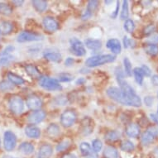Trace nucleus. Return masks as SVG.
<instances>
[{"instance_id": "nucleus-2", "label": "nucleus", "mask_w": 158, "mask_h": 158, "mask_svg": "<svg viewBox=\"0 0 158 158\" xmlns=\"http://www.w3.org/2000/svg\"><path fill=\"white\" fill-rule=\"evenodd\" d=\"M115 60V56L113 55H100L89 57L85 61L86 66L88 67H96L98 65H102L106 63L114 62Z\"/></svg>"}, {"instance_id": "nucleus-43", "label": "nucleus", "mask_w": 158, "mask_h": 158, "mask_svg": "<svg viewBox=\"0 0 158 158\" xmlns=\"http://www.w3.org/2000/svg\"><path fill=\"white\" fill-rule=\"evenodd\" d=\"M123 44H124L125 48H129V47H133V45L132 44H134V42L132 41V39L128 38L127 36H125L124 37H123Z\"/></svg>"}, {"instance_id": "nucleus-28", "label": "nucleus", "mask_w": 158, "mask_h": 158, "mask_svg": "<svg viewBox=\"0 0 158 158\" xmlns=\"http://www.w3.org/2000/svg\"><path fill=\"white\" fill-rule=\"evenodd\" d=\"M47 131L48 135L51 137H56L60 133V127L55 123H52L48 126Z\"/></svg>"}, {"instance_id": "nucleus-3", "label": "nucleus", "mask_w": 158, "mask_h": 158, "mask_svg": "<svg viewBox=\"0 0 158 158\" xmlns=\"http://www.w3.org/2000/svg\"><path fill=\"white\" fill-rule=\"evenodd\" d=\"M39 85L48 91L62 89V87L59 83V81L56 79H52V78H50L46 75L39 77Z\"/></svg>"}, {"instance_id": "nucleus-54", "label": "nucleus", "mask_w": 158, "mask_h": 158, "mask_svg": "<svg viewBox=\"0 0 158 158\" xmlns=\"http://www.w3.org/2000/svg\"><path fill=\"white\" fill-rule=\"evenodd\" d=\"M85 82V80L84 78H80L78 81H76V84H77V85H83Z\"/></svg>"}, {"instance_id": "nucleus-49", "label": "nucleus", "mask_w": 158, "mask_h": 158, "mask_svg": "<svg viewBox=\"0 0 158 158\" xmlns=\"http://www.w3.org/2000/svg\"><path fill=\"white\" fill-rule=\"evenodd\" d=\"M74 62H75V60H74L73 58H71V57H68L67 59L65 60V65H67V66H70V65H72L73 64H74Z\"/></svg>"}, {"instance_id": "nucleus-44", "label": "nucleus", "mask_w": 158, "mask_h": 158, "mask_svg": "<svg viewBox=\"0 0 158 158\" xmlns=\"http://www.w3.org/2000/svg\"><path fill=\"white\" fill-rule=\"evenodd\" d=\"M14 51V47L13 46H8L3 50V52L0 53V56H10L11 52Z\"/></svg>"}, {"instance_id": "nucleus-20", "label": "nucleus", "mask_w": 158, "mask_h": 158, "mask_svg": "<svg viewBox=\"0 0 158 158\" xmlns=\"http://www.w3.org/2000/svg\"><path fill=\"white\" fill-rule=\"evenodd\" d=\"M8 81H10L11 83L13 85H23L25 83V81L21 76L13 74L12 72L8 73Z\"/></svg>"}, {"instance_id": "nucleus-13", "label": "nucleus", "mask_w": 158, "mask_h": 158, "mask_svg": "<svg viewBox=\"0 0 158 158\" xmlns=\"http://www.w3.org/2000/svg\"><path fill=\"white\" fill-rule=\"evenodd\" d=\"M107 48H109L114 54H119L121 52V43L118 39L113 38L109 40L106 43Z\"/></svg>"}, {"instance_id": "nucleus-5", "label": "nucleus", "mask_w": 158, "mask_h": 158, "mask_svg": "<svg viewBox=\"0 0 158 158\" xmlns=\"http://www.w3.org/2000/svg\"><path fill=\"white\" fill-rule=\"evenodd\" d=\"M76 118H77V116H76L75 112L73 110L68 109V110H65V111L63 112V114H61V116H60V123H61L63 127H70L72 125H74V123L76 121Z\"/></svg>"}, {"instance_id": "nucleus-23", "label": "nucleus", "mask_w": 158, "mask_h": 158, "mask_svg": "<svg viewBox=\"0 0 158 158\" xmlns=\"http://www.w3.org/2000/svg\"><path fill=\"white\" fill-rule=\"evenodd\" d=\"M32 3V6L34 7V8L36 9L37 12L39 13H42L44 12L47 8V1H43V0H34L31 2Z\"/></svg>"}, {"instance_id": "nucleus-36", "label": "nucleus", "mask_w": 158, "mask_h": 158, "mask_svg": "<svg viewBox=\"0 0 158 158\" xmlns=\"http://www.w3.org/2000/svg\"><path fill=\"white\" fill-rule=\"evenodd\" d=\"M98 1H89L88 5H87V9H86L85 12L92 16L94 12L96 10V8H98Z\"/></svg>"}, {"instance_id": "nucleus-59", "label": "nucleus", "mask_w": 158, "mask_h": 158, "mask_svg": "<svg viewBox=\"0 0 158 158\" xmlns=\"http://www.w3.org/2000/svg\"><path fill=\"white\" fill-rule=\"evenodd\" d=\"M157 111H158V107H157Z\"/></svg>"}, {"instance_id": "nucleus-33", "label": "nucleus", "mask_w": 158, "mask_h": 158, "mask_svg": "<svg viewBox=\"0 0 158 158\" xmlns=\"http://www.w3.org/2000/svg\"><path fill=\"white\" fill-rule=\"evenodd\" d=\"M123 65H124L125 74H126L127 76H131L132 74V64H131V61L129 60V59L127 58V57H125L124 60H123Z\"/></svg>"}, {"instance_id": "nucleus-19", "label": "nucleus", "mask_w": 158, "mask_h": 158, "mask_svg": "<svg viewBox=\"0 0 158 158\" xmlns=\"http://www.w3.org/2000/svg\"><path fill=\"white\" fill-rule=\"evenodd\" d=\"M104 156L105 158H118L119 155L116 148L112 146H109L104 149Z\"/></svg>"}, {"instance_id": "nucleus-4", "label": "nucleus", "mask_w": 158, "mask_h": 158, "mask_svg": "<svg viewBox=\"0 0 158 158\" xmlns=\"http://www.w3.org/2000/svg\"><path fill=\"white\" fill-rule=\"evenodd\" d=\"M9 108L13 114H19L23 111L24 103L23 98L18 95L12 96L9 99Z\"/></svg>"}, {"instance_id": "nucleus-35", "label": "nucleus", "mask_w": 158, "mask_h": 158, "mask_svg": "<svg viewBox=\"0 0 158 158\" xmlns=\"http://www.w3.org/2000/svg\"><path fill=\"white\" fill-rule=\"evenodd\" d=\"M146 52L150 56H156L158 54L157 45H147L145 47Z\"/></svg>"}, {"instance_id": "nucleus-52", "label": "nucleus", "mask_w": 158, "mask_h": 158, "mask_svg": "<svg viewBox=\"0 0 158 158\" xmlns=\"http://www.w3.org/2000/svg\"><path fill=\"white\" fill-rule=\"evenodd\" d=\"M61 158H77L74 154H71V153H67V154H65Z\"/></svg>"}, {"instance_id": "nucleus-29", "label": "nucleus", "mask_w": 158, "mask_h": 158, "mask_svg": "<svg viewBox=\"0 0 158 158\" xmlns=\"http://www.w3.org/2000/svg\"><path fill=\"white\" fill-rule=\"evenodd\" d=\"M13 13V8L8 3H0V13L3 15L8 16Z\"/></svg>"}, {"instance_id": "nucleus-38", "label": "nucleus", "mask_w": 158, "mask_h": 158, "mask_svg": "<svg viewBox=\"0 0 158 158\" xmlns=\"http://www.w3.org/2000/svg\"><path fill=\"white\" fill-rule=\"evenodd\" d=\"M146 42L148 45H156L158 44V33H154L151 35L147 38Z\"/></svg>"}, {"instance_id": "nucleus-39", "label": "nucleus", "mask_w": 158, "mask_h": 158, "mask_svg": "<svg viewBox=\"0 0 158 158\" xmlns=\"http://www.w3.org/2000/svg\"><path fill=\"white\" fill-rule=\"evenodd\" d=\"M92 147H93L94 152L95 153H97L101 151L102 148H103V143H102V142L100 140L95 139V140H94L93 143H92Z\"/></svg>"}, {"instance_id": "nucleus-17", "label": "nucleus", "mask_w": 158, "mask_h": 158, "mask_svg": "<svg viewBox=\"0 0 158 158\" xmlns=\"http://www.w3.org/2000/svg\"><path fill=\"white\" fill-rule=\"evenodd\" d=\"M18 150L22 153H23L24 155H30L31 153H33L34 146L31 143L24 142V143L20 144L19 148H18Z\"/></svg>"}, {"instance_id": "nucleus-10", "label": "nucleus", "mask_w": 158, "mask_h": 158, "mask_svg": "<svg viewBox=\"0 0 158 158\" xmlns=\"http://www.w3.org/2000/svg\"><path fill=\"white\" fill-rule=\"evenodd\" d=\"M42 25L45 27V29L50 32H53L59 28V23L52 17H46V18H43Z\"/></svg>"}, {"instance_id": "nucleus-46", "label": "nucleus", "mask_w": 158, "mask_h": 158, "mask_svg": "<svg viewBox=\"0 0 158 158\" xmlns=\"http://www.w3.org/2000/svg\"><path fill=\"white\" fill-rule=\"evenodd\" d=\"M141 69H142V70H143L144 75H146V76H151V75H152V70H151V69L148 67V65H142Z\"/></svg>"}, {"instance_id": "nucleus-56", "label": "nucleus", "mask_w": 158, "mask_h": 158, "mask_svg": "<svg viewBox=\"0 0 158 158\" xmlns=\"http://www.w3.org/2000/svg\"><path fill=\"white\" fill-rule=\"evenodd\" d=\"M3 158H15V157H12V156H4Z\"/></svg>"}, {"instance_id": "nucleus-26", "label": "nucleus", "mask_w": 158, "mask_h": 158, "mask_svg": "<svg viewBox=\"0 0 158 158\" xmlns=\"http://www.w3.org/2000/svg\"><path fill=\"white\" fill-rule=\"evenodd\" d=\"M133 75H134L135 81H137V83L139 85H142L143 83V77H144V74H143V70L141 68H135L133 70Z\"/></svg>"}, {"instance_id": "nucleus-55", "label": "nucleus", "mask_w": 158, "mask_h": 158, "mask_svg": "<svg viewBox=\"0 0 158 158\" xmlns=\"http://www.w3.org/2000/svg\"><path fill=\"white\" fill-rule=\"evenodd\" d=\"M23 3V1H13V3H14L16 6H21Z\"/></svg>"}, {"instance_id": "nucleus-8", "label": "nucleus", "mask_w": 158, "mask_h": 158, "mask_svg": "<svg viewBox=\"0 0 158 158\" xmlns=\"http://www.w3.org/2000/svg\"><path fill=\"white\" fill-rule=\"evenodd\" d=\"M43 36L40 34L35 33V32H30V31H23L19 34L17 38L18 42H37L40 40H42Z\"/></svg>"}, {"instance_id": "nucleus-14", "label": "nucleus", "mask_w": 158, "mask_h": 158, "mask_svg": "<svg viewBox=\"0 0 158 158\" xmlns=\"http://www.w3.org/2000/svg\"><path fill=\"white\" fill-rule=\"evenodd\" d=\"M53 153V148L49 144H43L39 148L38 158H50Z\"/></svg>"}, {"instance_id": "nucleus-60", "label": "nucleus", "mask_w": 158, "mask_h": 158, "mask_svg": "<svg viewBox=\"0 0 158 158\" xmlns=\"http://www.w3.org/2000/svg\"><path fill=\"white\" fill-rule=\"evenodd\" d=\"M157 95H158V94H157Z\"/></svg>"}, {"instance_id": "nucleus-32", "label": "nucleus", "mask_w": 158, "mask_h": 158, "mask_svg": "<svg viewBox=\"0 0 158 158\" xmlns=\"http://www.w3.org/2000/svg\"><path fill=\"white\" fill-rule=\"evenodd\" d=\"M14 88V86L10 81H3L0 82V91H8L12 90Z\"/></svg>"}, {"instance_id": "nucleus-11", "label": "nucleus", "mask_w": 158, "mask_h": 158, "mask_svg": "<svg viewBox=\"0 0 158 158\" xmlns=\"http://www.w3.org/2000/svg\"><path fill=\"white\" fill-rule=\"evenodd\" d=\"M46 118V113L43 110H36V111L32 112L30 115L28 116V122L31 124H37L42 122L44 118Z\"/></svg>"}, {"instance_id": "nucleus-58", "label": "nucleus", "mask_w": 158, "mask_h": 158, "mask_svg": "<svg viewBox=\"0 0 158 158\" xmlns=\"http://www.w3.org/2000/svg\"><path fill=\"white\" fill-rule=\"evenodd\" d=\"M0 36H1V33H0Z\"/></svg>"}, {"instance_id": "nucleus-18", "label": "nucleus", "mask_w": 158, "mask_h": 158, "mask_svg": "<svg viewBox=\"0 0 158 158\" xmlns=\"http://www.w3.org/2000/svg\"><path fill=\"white\" fill-rule=\"evenodd\" d=\"M13 26L10 22L3 21L0 23V33L1 35H8L13 31Z\"/></svg>"}, {"instance_id": "nucleus-6", "label": "nucleus", "mask_w": 158, "mask_h": 158, "mask_svg": "<svg viewBox=\"0 0 158 158\" xmlns=\"http://www.w3.org/2000/svg\"><path fill=\"white\" fill-rule=\"evenodd\" d=\"M17 144V137L12 131H6L3 137V147L7 152H12Z\"/></svg>"}, {"instance_id": "nucleus-7", "label": "nucleus", "mask_w": 158, "mask_h": 158, "mask_svg": "<svg viewBox=\"0 0 158 158\" xmlns=\"http://www.w3.org/2000/svg\"><path fill=\"white\" fill-rule=\"evenodd\" d=\"M70 51L71 53L77 56H83L86 54L85 48L84 47L83 43L79 40V39L71 38L70 39Z\"/></svg>"}, {"instance_id": "nucleus-25", "label": "nucleus", "mask_w": 158, "mask_h": 158, "mask_svg": "<svg viewBox=\"0 0 158 158\" xmlns=\"http://www.w3.org/2000/svg\"><path fill=\"white\" fill-rule=\"evenodd\" d=\"M25 70H26V72L30 76H31V77H40L39 70H37V68H36L35 65H31V64H28V65H27L26 66H25Z\"/></svg>"}, {"instance_id": "nucleus-41", "label": "nucleus", "mask_w": 158, "mask_h": 158, "mask_svg": "<svg viewBox=\"0 0 158 158\" xmlns=\"http://www.w3.org/2000/svg\"><path fill=\"white\" fill-rule=\"evenodd\" d=\"M14 57L13 56H3L0 58V65H8L13 60Z\"/></svg>"}, {"instance_id": "nucleus-47", "label": "nucleus", "mask_w": 158, "mask_h": 158, "mask_svg": "<svg viewBox=\"0 0 158 158\" xmlns=\"http://www.w3.org/2000/svg\"><path fill=\"white\" fill-rule=\"evenodd\" d=\"M153 102H154V98L152 96H146L144 98V103L147 106L151 107L152 105Z\"/></svg>"}, {"instance_id": "nucleus-15", "label": "nucleus", "mask_w": 158, "mask_h": 158, "mask_svg": "<svg viewBox=\"0 0 158 158\" xmlns=\"http://www.w3.org/2000/svg\"><path fill=\"white\" fill-rule=\"evenodd\" d=\"M25 134L30 138H38L41 135V131L36 126L29 125L25 128Z\"/></svg>"}, {"instance_id": "nucleus-34", "label": "nucleus", "mask_w": 158, "mask_h": 158, "mask_svg": "<svg viewBox=\"0 0 158 158\" xmlns=\"http://www.w3.org/2000/svg\"><path fill=\"white\" fill-rule=\"evenodd\" d=\"M70 146V141L69 139H65V140L61 141L58 145L56 146V151L57 152H64Z\"/></svg>"}, {"instance_id": "nucleus-22", "label": "nucleus", "mask_w": 158, "mask_h": 158, "mask_svg": "<svg viewBox=\"0 0 158 158\" xmlns=\"http://www.w3.org/2000/svg\"><path fill=\"white\" fill-rule=\"evenodd\" d=\"M80 149H81V154L88 158L93 155L94 152H92V150H91L90 145L88 143H85V142H84L80 145Z\"/></svg>"}, {"instance_id": "nucleus-45", "label": "nucleus", "mask_w": 158, "mask_h": 158, "mask_svg": "<svg viewBox=\"0 0 158 158\" xmlns=\"http://www.w3.org/2000/svg\"><path fill=\"white\" fill-rule=\"evenodd\" d=\"M156 30V27L154 25H148V27H146L144 29V33L146 35H151L153 33V31Z\"/></svg>"}, {"instance_id": "nucleus-30", "label": "nucleus", "mask_w": 158, "mask_h": 158, "mask_svg": "<svg viewBox=\"0 0 158 158\" xmlns=\"http://www.w3.org/2000/svg\"><path fill=\"white\" fill-rule=\"evenodd\" d=\"M129 16V12H128V2L127 1H123V2L122 12H121V19L123 20H127V18Z\"/></svg>"}, {"instance_id": "nucleus-31", "label": "nucleus", "mask_w": 158, "mask_h": 158, "mask_svg": "<svg viewBox=\"0 0 158 158\" xmlns=\"http://www.w3.org/2000/svg\"><path fill=\"white\" fill-rule=\"evenodd\" d=\"M121 136V133L118 131H109L105 135V139L108 141H115L118 139Z\"/></svg>"}, {"instance_id": "nucleus-50", "label": "nucleus", "mask_w": 158, "mask_h": 158, "mask_svg": "<svg viewBox=\"0 0 158 158\" xmlns=\"http://www.w3.org/2000/svg\"><path fill=\"white\" fill-rule=\"evenodd\" d=\"M148 131H149V132H152V133L153 135H154V136H157V134H158V129L157 128H156V127H151L150 128H148Z\"/></svg>"}, {"instance_id": "nucleus-57", "label": "nucleus", "mask_w": 158, "mask_h": 158, "mask_svg": "<svg viewBox=\"0 0 158 158\" xmlns=\"http://www.w3.org/2000/svg\"><path fill=\"white\" fill-rule=\"evenodd\" d=\"M0 145H1V140H0Z\"/></svg>"}, {"instance_id": "nucleus-40", "label": "nucleus", "mask_w": 158, "mask_h": 158, "mask_svg": "<svg viewBox=\"0 0 158 158\" xmlns=\"http://www.w3.org/2000/svg\"><path fill=\"white\" fill-rule=\"evenodd\" d=\"M73 79H74V76L68 73H62L59 75V81L61 82H69L72 81Z\"/></svg>"}, {"instance_id": "nucleus-53", "label": "nucleus", "mask_w": 158, "mask_h": 158, "mask_svg": "<svg viewBox=\"0 0 158 158\" xmlns=\"http://www.w3.org/2000/svg\"><path fill=\"white\" fill-rule=\"evenodd\" d=\"M150 117H151V118H152V119L153 121H154V122L156 123H157V124H158V117L156 116V114H150Z\"/></svg>"}, {"instance_id": "nucleus-37", "label": "nucleus", "mask_w": 158, "mask_h": 158, "mask_svg": "<svg viewBox=\"0 0 158 158\" xmlns=\"http://www.w3.org/2000/svg\"><path fill=\"white\" fill-rule=\"evenodd\" d=\"M123 27H124V29L126 30V31L131 33V32H132V31H134L135 29L134 23H133V21L131 20V19H127V20H125Z\"/></svg>"}, {"instance_id": "nucleus-21", "label": "nucleus", "mask_w": 158, "mask_h": 158, "mask_svg": "<svg viewBox=\"0 0 158 158\" xmlns=\"http://www.w3.org/2000/svg\"><path fill=\"white\" fill-rule=\"evenodd\" d=\"M155 139V136L151 132H149L148 130L145 131L142 134V137H141V142L143 143V145H148L150 144L154 141Z\"/></svg>"}, {"instance_id": "nucleus-42", "label": "nucleus", "mask_w": 158, "mask_h": 158, "mask_svg": "<svg viewBox=\"0 0 158 158\" xmlns=\"http://www.w3.org/2000/svg\"><path fill=\"white\" fill-rule=\"evenodd\" d=\"M115 75H116L118 82L124 80V79H123V78H124V74L123 72V70L121 67H117L116 70H115Z\"/></svg>"}, {"instance_id": "nucleus-24", "label": "nucleus", "mask_w": 158, "mask_h": 158, "mask_svg": "<svg viewBox=\"0 0 158 158\" xmlns=\"http://www.w3.org/2000/svg\"><path fill=\"white\" fill-rule=\"evenodd\" d=\"M44 57L48 60L53 62H60L61 60V55L59 52H46Z\"/></svg>"}, {"instance_id": "nucleus-12", "label": "nucleus", "mask_w": 158, "mask_h": 158, "mask_svg": "<svg viewBox=\"0 0 158 158\" xmlns=\"http://www.w3.org/2000/svg\"><path fill=\"white\" fill-rule=\"evenodd\" d=\"M125 132L128 137L136 138L140 135L141 128L139 125H137V123H130L126 127Z\"/></svg>"}, {"instance_id": "nucleus-9", "label": "nucleus", "mask_w": 158, "mask_h": 158, "mask_svg": "<svg viewBox=\"0 0 158 158\" xmlns=\"http://www.w3.org/2000/svg\"><path fill=\"white\" fill-rule=\"evenodd\" d=\"M27 106L29 109L31 110H39L40 108L42 106V100L39 98L38 96L29 95L27 98Z\"/></svg>"}, {"instance_id": "nucleus-27", "label": "nucleus", "mask_w": 158, "mask_h": 158, "mask_svg": "<svg viewBox=\"0 0 158 158\" xmlns=\"http://www.w3.org/2000/svg\"><path fill=\"white\" fill-rule=\"evenodd\" d=\"M120 148L121 150L123 151V152H132L134 150V144L129 140H124L123 142H122L121 145H120Z\"/></svg>"}, {"instance_id": "nucleus-48", "label": "nucleus", "mask_w": 158, "mask_h": 158, "mask_svg": "<svg viewBox=\"0 0 158 158\" xmlns=\"http://www.w3.org/2000/svg\"><path fill=\"white\" fill-rule=\"evenodd\" d=\"M118 11H119V2L118 1V2H117L116 8H115V10H114V12L113 13V14H112V18H116L117 16H118Z\"/></svg>"}, {"instance_id": "nucleus-16", "label": "nucleus", "mask_w": 158, "mask_h": 158, "mask_svg": "<svg viewBox=\"0 0 158 158\" xmlns=\"http://www.w3.org/2000/svg\"><path fill=\"white\" fill-rule=\"evenodd\" d=\"M85 44L89 49L93 50V51H98L101 49L102 47V42L99 40H96V39H87L85 41Z\"/></svg>"}, {"instance_id": "nucleus-51", "label": "nucleus", "mask_w": 158, "mask_h": 158, "mask_svg": "<svg viewBox=\"0 0 158 158\" xmlns=\"http://www.w3.org/2000/svg\"><path fill=\"white\" fill-rule=\"evenodd\" d=\"M152 82L154 85L158 86V75H152Z\"/></svg>"}, {"instance_id": "nucleus-1", "label": "nucleus", "mask_w": 158, "mask_h": 158, "mask_svg": "<svg viewBox=\"0 0 158 158\" xmlns=\"http://www.w3.org/2000/svg\"><path fill=\"white\" fill-rule=\"evenodd\" d=\"M106 92L109 98H111L114 101L123 104V105L133 106L136 108L140 107L142 105V100L137 94L133 97H128V96L125 95L122 92V90L117 87H109Z\"/></svg>"}]
</instances>
